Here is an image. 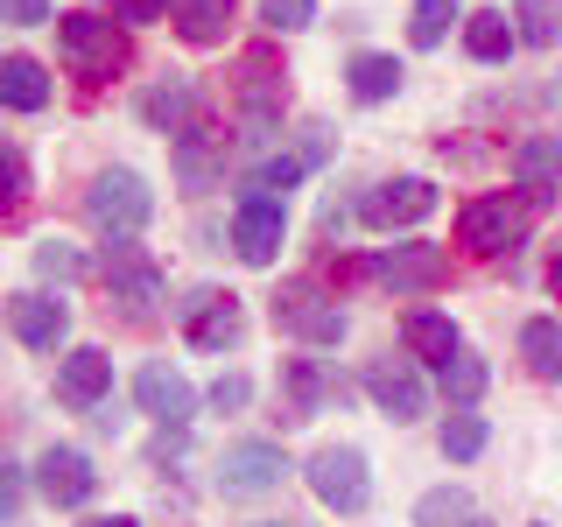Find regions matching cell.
<instances>
[{
    "instance_id": "1",
    "label": "cell",
    "mask_w": 562,
    "mask_h": 527,
    "mask_svg": "<svg viewBox=\"0 0 562 527\" xmlns=\"http://www.w3.org/2000/svg\"><path fill=\"white\" fill-rule=\"evenodd\" d=\"M57 57H64L70 78L105 85V78L127 70V35L105 22V14H64V22H57Z\"/></svg>"
},
{
    "instance_id": "2",
    "label": "cell",
    "mask_w": 562,
    "mask_h": 527,
    "mask_svg": "<svg viewBox=\"0 0 562 527\" xmlns=\"http://www.w3.org/2000/svg\"><path fill=\"white\" fill-rule=\"evenodd\" d=\"M233 105L246 120V141H268L281 127V105H289V70L274 64L268 43H254L239 57V78H233Z\"/></svg>"
},
{
    "instance_id": "3",
    "label": "cell",
    "mask_w": 562,
    "mask_h": 527,
    "mask_svg": "<svg viewBox=\"0 0 562 527\" xmlns=\"http://www.w3.org/2000/svg\"><path fill=\"white\" fill-rule=\"evenodd\" d=\"M85 218H92L105 239H134L140 225L155 218V190H148V176H134V169H99V176H92V190H85Z\"/></svg>"
},
{
    "instance_id": "4",
    "label": "cell",
    "mask_w": 562,
    "mask_h": 527,
    "mask_svg": "<svg viewBox=\"0 0 562 527\" xmlns=\"http://www.w3.org/2000/svg\"><path fill=\"white\" fill-rule=\"evenodd\" d=\"M268 310H274V330H289L295 345H338V338H345L338 295H324L316 281H281Z\"/></svg>"
},
{
    "instance_id": "5",
    "label": "cell",
    "mask_w": 562,
    "mask_h": 527,
    "mask_svg": "<svg viewBox=\"0 0 562 527\" xmlns=\"http://www.w3.org/2000/svg\"><path fill=\"white\" fill-rule=\"evenodd\" d=\"M527 225H535V211L520 198H471L457 211V246H471V254H514L527 239Z\"/></svg>"
},
{
    "instance_id": "6",
    "label": "cell",
    "mask_w": 562,
    "mask_h": 527,
    "mask_svg": "<svg viewBox=\"0 0 562 527\" xmlns=\"http://www.w3.org/2000/svg\"><path fill=\"white\" fill-rule=\"evenodd\" d=\"M176 324H183V338L198 351H233L246 338L239 295H225V289H190L183 303H176Z\"/></svg>"
},
{
    "instance_id": "7",
    "label": "cell",
    "mask_w": 562,
    "mask_h": 527,
    "mask_svg": "<svg viewBox=\"0 0 562 527\" xmlns=\"http://www.w3.org/2000/svg\"><path fill=\"white\" fill-rule=\"evenodd\" d=\"M310 492L330 506V514H366V500H373V479H366V457L351 444H330L310 457Z\"/></svg>"
},
{
    "instance_id": "8",
    "label": "cell",
    "mask_w": 562,
    "mask_h": 527,
    "mask_svg": "<svg viewBox=\"0 0 562 527\" xmlns=\"http://www.w3.org/2000/svg\"><path fill=\"white\" fill-rule=\"evenodd\" d=\"M99 281L113 289V303H127L134 316H148V303H162V268H155V260L140 254L134 239H105Z\"/></svg>"
},
{
    "instance_id": "9",
    "label": "cell",
    "mask_w": 562,
    "mask_h": 527,
    "mask_svg": "<svg viewBox=\"0 0 562 527\" xmlns=\"http://www.w3.org/2000/svg\"><path fill=\"white\" fill-rule=\"evenodd\" d=\"M380 281V289H394V295H429L436 281L450 274V254L443 246H429V239H408V246H380L373 254V268H366Z\"/></svg>"
},
{
    "instance_id": "10",
    "label": "cell",
    "mask_w": 562,
    "mask_h": 527,
    "mask_svg": "<svg viewBox=\"0 0 562 527\" xmlns=\"http://www.w3.org/2000/svg\"><path fill=\"white\" fill-rule=\"evenodd\" d=\"M429 211H436V183H429V176H394V183L366 190L359 218L373 225V233H401V225H422Z\"/></svg>"
},
{
    "instance_id": "11",
    "label": "cell",
    "mask_w": 562,
    "mask_h": 527,
    "mask_svg": "<svg viewBox=\"0 0 562 527\" xmlns=\"http://www.w3.org/2000/svg\"><path fill=\"white\" fill-rule=\"evenodd\" d=\"M289 479V457L274 444H233L218 457V492L225 500H260V492H274Z\"/></svg>"
},
{
    "instance_id": "12",
    "label": "cell",
    "mask_w": 562,
    "mask_h": 527,
    "mask_svg": "<svg viewBox=\"0 0 562 527\" xmlns=\"http://www.w3.org/2000/svg\"><path fill=\"white\" fill-rule=\"evenodd\" d=\"M8 330L29 351H57L70 338V303L64 295H43V289H22V295H8Z\"/></svg>"
},
{
    "instance_id": "13",
    "label": "cell",
    "mask_w": 562,
    "mask_h": 527,
    "mask_svg": "<svg viewBox=\"0 0 562 527\" xmlns=\"http://www.w3.org/2000/svg\"><path fill=\"white\" fill-rule=\"evenodd\" d=\"M134 401H140L155 422H162V429H190V415H198V394H190V380L176 373V366H162V359L134 373Z\"/></svg>"
},
{
    "instance_id": "14",
    "label": "cell",
    "mask_w": 562,
    "mask_h": 527,
    "mask_svg": "<svg viewBox=\"0 0 562 527\" xmlns=\"http://www.w3.org/2000/svg\"><path fill=\"white\" fill-rule=\"evenodd\" d=\"M35 485H43V500H49V506H85V500L99 492V471H92V457H85V450L49 444V450H43V464H35Z\"/></svg>"
},
{
    "instance_id": "15",
    "label": "cell",
    "mask_w": 562,
    "mask_h": 527,
    "mask_svg": "<svg viewBox=\"0 0 562 527\" xmlns=\"http://www.w3.org/2000/svg\"><path fill=\"white\" fill-rule=\"evenodd\" d=\"M366 394H373L380 415H394V422H415L422 408H429V386H422L415 359H373L366 366Z\"/></svg>"
},
{
    "instance_id": "16",
    "label": "cell",
    "mask_w": 562,
    "mask_h": 527,
    "mask_svg": "<svg viewBox=\"0 0 562 527\" xmlns=\"http://www.w3.org/2000/svg\"><path fill=\"white\" fill-rule=\"evenodd\" d=\"M281 233H289L281 204H268V198H239V211H233V254L246 260V268H268V260L281 254Z\"/></svg>"
},
{
    "instance_id": "17",
    "label": "cell",
    "mask_w": 562,
    "mask_h": 527,
    "mask_svg": "<svg viewBox=\"0 0 562 527\" xmlns=\"http://www.w3.org/2000/svg\"><path fill=\"white\" fill-rule=\"evenodd\" d=\"M514 183L527 190V204H562V141L555 134H527L514 148Z\"/></svg>"
},
{
    "instance_id": "18",
    "label": "cell",
    "mask_w": 562,
    "mask_h": 527,
    "mask_svg": "<svg viewBox=\"0 0 562 527\" xmlns=\"http://www.w3.org/2000/svg\"><path fill=\"white\" fill-rule=\"evenodd\" d=\"M105 386H113V359H105L99 345H78L57 366V401H64V408H99Z\"/></svg>"
},
{
    "instance_id": "19",
    "label": "cell",
    "mask_w": 562,
    "mask_h": 527,
    "mask_svg": "<svg viewBox=\"0 0 562 527\" xmlns=\"http://www.w3.org/2000/svg\"><path fill=\"white\" fill-rule=\"evenodd\" d=\"M401 338H408V359L415 366H443V373H450V366L464 359L457 324H450L443 310H408V316H401Z\"/></svg>"
},
{
    "instance_id": "20",
    "label": "cell",
    "mask_w": 562,
    "mask_h": 527,
    "mask_svg": "<svg viewBox=\"0 0 562 527\" xmlns=\"http://www.w3.org/2000/svg\"><path fill=\"white\" fill-rule=\"evenodd\" d=\"M140 120H148L155 134H190L198 127V85L190 78H162V85H148V92H140Z\"/></svg>"
},
{
    "instance_id": "21",
    "label": "cell",
    "mask_w": 562,
    "mask_h": 527,
    "mask_svg": "<svg viewBox=\"0 0 562 527\" xmlns=\"http://www.w3.org/2000/svg\"><path fill=\"white\" fill-rule=\"evenodd\" d=\"M225 169V134L211 127V120H198L190 134H176V176H183V190H211Z\"/></svg>"
},
{
    "instance_id": "22",
    "label": "cell",
    "mask_w": 562,
    "mask_h": 527,
    "mask_svg": "<svg viewBox=\"0 0 562 527\" xmlns=\"http://www.w3.org/2000/svg\"><path fill=\"white\" fill-rule=\"evenodd\" d=\"M324 401H330V373L316 359H281V415L289 422H310V415H324Z\"/></svg>"
},
{
    "instance_id": "23",
    "label": "cell",
    "mask_w": 562,
    "mask_h": 527,
    "mask_svg": "<svg viewBox=\"0 0 562 527\" xmlns=\"http://www.w3.org/2000/svg\"><path fill=\"white\" fill-rule=\"evenodd\" d=\"M415 527H492V514L471 500L464 485H436L415 500Z\"/></svg>"
},
{
    "instance_id": "24",
    "label": "cell",
    "mask_w": 562,
    "mask_h": 527,
    "mask_svg": "<svg viewBox=\"0 0 562 527\" xmlns=\"http://www.w3.org/2000/svg\"><path fill=\"white\" fill-rule=\"evenodd\" d=\"M345 78H351V99L380 105V99H394V92H401V78H408V70H401L394 57H380V49H359V57L345 64Z\"/></svg>"
},
{
    "instance_id": "25",
    "label": "cell",
    "mask_w": 562,
    "mask_h": 527,
    "mask_svg": "<svg viewBox=\"0 0 562 527\" xmlns=\"http://www.w3.org/2000/svg\"><path fill=\"white\" fill-rule=\"evenodd\" d=\"M514 43H520V29L506 22L499 8H479V14L464 22V49H471L479 64H506V57H514Z\"/></svg>"
},
{
    "instance_id": "26",
    "label": "cell",
    "mask_w": 562,
    "mask_h": 527,
    "mask_svg": "<svg viewBox=\"0 0 562 527\" xmlns=\"http://www.w3.org/2000/svg\"><path fill=\"white\" fill-rule=\"evenodd\" d=\"M520 359L535 380H562V316H535L520 324Z\"/></svg>"
},
{
    "instance_id": "27",
    "label": "cell",
    "mask_w": 562,
    "mask_h": 527,
    "mask_svg": "<svg viewBox=\"0 0 562 527\" xmlns=\"http://www.w3.org/2000/svg\"><path fill=\"white\" fill-rule=\"evenodd\" d=\"M0 99H8L14 113H43V105H49L43 64H35V57H8V64H0Z\"/></svg>"
},
{
    "instance_id": "28",
    "label": "cell",
    "mask_w": 562,
    "mask_h": 527,
    "mask_svg": "<svg viewBox=\"0 0 562 527\" xmlns=\"http://www.w3.org/2000/svg\"><path fill=\"white\" fill-rule=\"evenodd\" d=\"M233 22V0H176V35L183 43H218Z\"/></svg>"
},
{
    "instance_id": "29",
    "label": "cell",
    "mask_w": 562,
    "mask_h": 527,
    "mask_svg": "<svg viewBox=\"0 0 562 527\" xmlns=\"http://www.w3.org/2000/svg\"><path fill=\"white\" fill-rule=\"evenodd\" d=\"M450 22H464V0H415L408 43H415V49H436V43L450 35Z\"/></svg>"
},
{
    "instance_id": "30",
    "label": "cell",
    "mask_w": 562,
    "mask_h": 527,
    "mask_svg": "<svg viewBox=\"0 0 562 527\" xmlns=\"http://www.w3.org/2000/svg\"><path fill=\"white\" fill-rule=\"evenodd\" d=\"M514 22H520V43L555 49V43H562V0H520Z\"/></svg>"
},
{
    "instance_id": "31",
    "label": "cell",
    "mask_w": 562,
    "mask_h": 527,
    "mask_svg": "<svg viewBox=\"0 0 562 527\" xmlns=\"http://www.w3.org/2000/svg\"><path fill=\"white\" fill-rule=\"evenodd\" d=\"M35 274H43V281H85L92 268H85V254L70 239H43V246H35Z\"/></svg>"
},
{
    "instance_id": "32",
    "label": "cell",
    "mask_w": 562,
    "mask_h": 527,
    "mask_svg": "<svg viewBox=\"0 0 562 527\" xmlns=\"http://www.w3.org/2000/svg\"><path fill=\"white\" fill-rule=\"evenodd\" d=\"M479 450H485V415H464V408H457V415L443 422V457H457V464H471Z\"/></svg>"
},
{
    "instance_id": "33",
    "label": "cell",
    "mask_w": 562,
    "mask_h": 527,
    "mask_svg": "<svg viewBox=\"0 0 562 527\" xmlns=\"http://www.w3.org/2000/svg\"><path fill=\"white\" fill-rule=\"evenodd\" d=\"M260 22H268L274 35H295L316 22V0H260Z\"/></svg>"
},
{
    "instance_id": "34",
    "label": "cell",
    "mask_w": 562,
    "mask_h": 527,
    "mask_svg": "<svg viewBox=\"0 0 562 527\" xmlns=\"http://www.w3.org/2000/svg\"><path fill=\"white\" fill-rule=\"evenodd\" d=\"M443 394L457 401V408H471V401L485 394V359H457L450 373H443Z\"/></svg>"
},
{
    "instance_id": "35",
    "label": "cell",
    "mask_w": 562,
    "mask_h": 527,
    "mask_svg": "<svg viewBox=\"0 0 562 527\" xmlns=\"http://www.w3.org/2000/svg\"><path fill=\"white\" fill-rule=\"evenodd\" d=\"M246 401H254V380H246V373H218V380H211V408H218V415H239Z\"/></svg>"
},
{
    "instance_id": "36",
    "label": "cell",
    "mask_w": 562,
    "mask_h": 527,
    "mask_svg": "<svg viewBox=\"0 0 562 527\" xmlns=\"http://www.w3.org/2000/svg\"><path fill=\"white\" fill-rule=\"evenodd\" d=\"M29 198V162H22V148H8V211H22Z\"/></svg>"
},
{
    "instance_id": "37",
    "label": "cell",
    "mask_w": 562,
    "mask_h": 527,
    "mask_svg": "<svg viewBox=\"0 0 562 527\" xmlns=\"http://www.w3.org/2000/svg\"><path fill=\"white\" fill-rule=\"evenodd\" d=\"M8 22H14V29H35V22H49V0H8Z\"/></svg>"
},
{
    "instance_id": "38",
    "label": "cell",
    "mask_w": 562,
    "mask_h": 527,
    "mask_svg": "<svg viewBox=\"0 0 562 527\" xmlns=\"http://www.w3.org/2000/svg\"><path fill=\"white\" fill-rule=\"evenodd\" d=\"M162 8H169V0H113V14H120V22H155Z\"/></svg>"
},
{
    "instance_id": "39",
    "label": "cell",
    "mask_w": 562,
    "mask_h": 527,
    "mask_svg": "<svg viewBox=\"0 0 562 527\" xmlns=\"http://www.w3.org/2000/svg\"><path fill=\"white\" fill-rule=\"evenodd\" d=\"M85 527H134L127 514H99V520H85Z\"/></svg>"
},
{
    "instance_id": "40",
    "label": "cell",
    "mask_w": 562,
    "mask_h": 527,
    "mask_svg": "<svg viewBox=\"0 0 562 527\" xmlns=\"http://www.w3.org/2000/svg\"><path fill=\"white\" fill-rule=\"evenodd\" d=\"M549 289H555V303H562V254H555V268H549Z\"/></svg>"
},
{
    "instance_id": "41",
    "label": "cell",
    "mask_w": 562,
    "mask_h": 527,
    "mask_svg": "<svg viewBox=\"0 0 562 527\" xmlns=\"http://www.w3.org/2000/svg\"><path fill=\"white\" fill-rule=\"evenodd\" d=\"M254 527H295V520H254Z\"/></svg>"
}]
</instances>
